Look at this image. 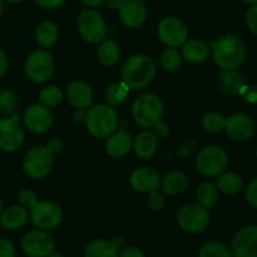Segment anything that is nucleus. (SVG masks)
Instances as JSON below:
<instances>
[{
    "instance_id": "f257e3e1",
    "label": "nucleus",
    "mask_w": 257,
    "mask_h": 257,
    "mask_svg": "<svg viewBox=\"0 0 257 257\" xmlns=\"http://www.w3.org/2000/svg\"><path fill=\"white\" fill-rule=\"evenodd\" d=\"M210 49L215 63L223 70H235L245 62L246 47L237 35H223L211 42Z\"/></svg>"
},
{
    "instance_id": "f03ea898",
    "label": "nucleus",
    "mask_w": 257,
    "mask_h": 257,
    "mask_svg": "<svg viewBox=\"0 0 257 257\" xmlns=\"http://www.w3.org/2000/svg\"><path fill=\"white\" fill-rule=\"evenodd\" d=\"M156 63L150 55L136 54L125 60L122 68V82L130 89L141 90L147 87L156 75Z\"/></svg>"
},
{
    "instance_id": "7ed1b4c3",
    "label": "nucleus",
    "mask_w": 257,
    "mask_h": 257,
    "mask_svg": "<svg viewBox=\"0 0 257 257\" xmlns=\"http://www.w3.org/2000/svg\"><path fill=\"white\" fill-rule=\"evenodd\" d=\"M118 114L109 104H98L89 108L85 118L87 130L93 137L107 138L117 130Z\"/></svg>"
},
{
    "instance_id": "20e7f679",
    "label": "nucleus",
    "mask_w": 257,
    "mask_h": 257,
    "mask_svg": "<svg viewBox=\"0 0 257 257\" xmlns=\"http://www.w3.org/2000/svg\"><path fill=\"white\" fill-rule=\"evenodd\" d=\"M163 115L162 100L152 93H147L135 100L132 107V117L140 127L152 128L160 122Z\"/></svg>"
},
{
    "instance_id": "39448f33",
    "label": "nucleus",
    "mask_w": 257,
    "mask_h": 257,
    "mask_svg": "<svg viewBox=\"0 0 257 257\" xmlns=\"http://www.w3.org/2000/svg\"><path fill=\"white\" fill-rule=\"evenodd\" d=\"M195 165L201 175L217 177L227 168V153L218 146H206L198 151L195 158Z\"/></svg>"
},
{
    "instance_id": "423d86ee",
    "label": "nucleus",
    "mask_w": 257,
    "mask_h": 257,
    "mask_svg": "<svg viewBox=\"0 0 257 257\" xmlns=\"http://www.w3.org/2000/svg\"><path fill=\"white\" fill-rule=\"evenodd\" d=\"M211 216L207 208L198 203H188L182 206L177 212V223L185 232L201 233L207 228Z\"/></svg>"
},
{
    "instance_id": "0eeeda50",
    "label": "nucleus",
    "mask_w": 257,
    "mask_h": 257,
    "mask_svg": "<svg viewBox=\"0 0 257 257\" xmlns=\"http://www.w3.org/2000/svg\"><path fill=\"white\" fill-rule=\"evenodd\" d=\"M24 68L25 74L32 82L45 83L54 74V58L47 49L35 50L27 58Z\"/></svg>"
},
{
    "instance_id": "6e6552de",
    "label": "nucleus",
    "mask_w": 257,
    "mask_h": 257,
    "mask_svg": "<svg viewBox=\"0 0 257 257\" xmlns=\"http://www.w3.org/2000/svg\"><path fill=\"white\" fill-rule=\"evenodd\" d=\"M78 30L83 39L89 44H98L107 37V25L98 12L84 10L78 17Z\"/></svg>"
},
{
    "instance_id": "1a4fd4ad",
    "label": "nucleus",
    "mask_w": 257,
    "mask_h": 257,
    "mask_svg": "<svg viewBox=\"0 0 257 257\" xmlns=\"http://www.w3.org/2000/svg\"><path fill=\"white\" fill-rule=\"evenodd\" d=\"M19 113L0 118V150L12 153L20 150L24 143V131L19 124Z\"/></svg>"
},
{
    "instance_id": "9d476101",
    "label": "nucleus",
    "mask_w": 257,
    "mask_h": 257,
    "mask_svg": "<svg viewBox=\"0 0 257 257\" xmlns=\"http://www.w3.org/2000/svg\"><path fill=\"white\" fill-rule=\"evenodd\" d=\"M54 158L47 147H33L25 153L23 160V170L34 180L44 178L52 171Z\"/></svg>"
},
{
    "instance_id": "9b49d317",
    "label": "nucleus",
    "mask_w": 257,
    "mask_h": 257,
    "mask_svg": "<svg viewBox=\"0 0 257 257\" xmlns=\"http://www.w3.org/2000/svg\"><path fill=\"white\" fill-rule=\"evenodd\" d=\"M29 218L33 225L39 230L50 231L60 225L63 218L62 210L59 206L50 201H38L34 207L30 208Z\"/></svg>"
},
{
    "instance_id": "f8f14e48",
    "label": "nucleus",
    "mask_w": 257,
    "mask_h": 257,
    "mask_svg": "<svg viewBox=\"0 0 257 257\" xmlns=\"http://www.w3.org/2000/svg\"><path fill=\"white\" fill-rule=\"evenodd\" d=\"M22 250L28 257H48L55 251L54 238L44 230H33L22 240Z\"/></svg>"
},
{
    "instance_id": "ddd939ff",
    "label": "nucleus",
    "mask_w": 257,
    "mask_h": 257,
    "mask_svg": "<svg viewBox=\"0 0 257 257\" xmlns=\"http://www.w3.org/2000/svg\"><path fill=\"white\" fill-rule=\"evenodd\" d=\"M158 38L168 48L182 47L188 38V30L185 23L175 17L163 18L157 28Z\"/></svg>"
},
{
    "instance_id": "4468645a",
    "label": "nucleus",
    "mask_w": 257,
    "mask_h": 257,
    "mask_svg": "<svg viewBox=\"0 0 257 257\" xmlns=\"http://www.w3.org/2000/svg\"><path fill=\"white\" fill-rule=\"evenodd\" d=\"M233 257H257V226L240 228L231 241Z\"/></svg>"
},
{
    "instance_id": "2eb2a0df",
    "label": "nucleus",
    "mask_w": 257,
    "mask_h": 257,
    "mask_svg": "<svg viewBox=\"0 0 257 257\" xmlns=\"http://www.w3.org/2000/svg\"><path fill=\"white\" fill-rule=\"evenodd\" d=\"M23 119H24L25 127L30 132L43 135L52 127L53 115L49 108L40 103H34L27 108L24 115H23Z\"/></svg>"
},
{
    "instance_id": "dca6fc26",
    "label": "nucleus",
    "mask_w": 257,
    "mask_h": 257,
    "mask_svg": "<svg viewBox=\"0 0 257 257\" xmlns=\"http://www.w3.org/2000/svg\"><path fill=\"white\" fill-rule=\"evenodd\" d=\"M225 131L231 140L243 142L252 137L255 132V123L247 114L235 113L226 118Z\"/></svg>"
},
{
    "instance_id": "f3484780",
    "label": "nucleus",
    "mask_w": 257,
    "mask_h": 257,
    "mask_svg": "<svg viewBox=\"0 0 257 257\" xmlns=\"http://www.w3.org/2000/svg\"><path fill=\"white\" fill-rule=\"evenodd\" d=\"M118 10L122 23L130 29L140 28L147 18V9L141 0H123Z\"/></svg>"
},
{
    "instance_id": "a211bd4d",
    "label": "nucleus",
    "mask_w": 257,
    "mask_h": 257,
    "mask_svg": "<svg viewBox=\"0 0 257 257\" xmlns=\"http://www.w3.org/2000/svg\"><path fill=\"white\" fill-rule=\"evenodd\" d=\"M131 186L140 193H150L157 191L161 186V177L157 171L148 167L137 168L131 175Z\"/></svg>"
},
{
    "instance_id": "6ab92c4d",
    "label": "nucleus",
    "mask_w": 257,
    "mask_h": 257,
    "mask_svg": "<svg viewBox=\"0 0 257 257\" xmlns=\"http://www.w3.org/2000/svg\"><path fill=\"white\" fill-rule=\"evenodd\" d=\"M67 97L73 107L87 109L93 103L92 87L83 80H73L67 87Z\"/></svg>"
},
{
    "instance_id": "aec40b11",
    "label": "nucleus",
    "mask_w": 257,
    "mask_h": 257,
    "mask_svg": "<svg viewBox=\"0 0 257 257\" xmlns=\"http://www.w3.org/2000/svg\"><path fill=\"white\" fill-rule=\"evenodd\" d=\"M28 217L27 208L20 205H12L0 213V225L7 231H17L27 225Z\"/></svg>"
},
{
    "instance_id": "412c9836",
    "label": "nucleus",
    "mask_w": 257,
    "mask_h": 257,
    "mask_svg": "<svg viewBox=\"0 0 257 257\" xmlns=\"http://www.w3.org/2000/svg\"><path fill=\"white\" fill-rule=\"evenodd\" d=\"M107 138L108 140L105 142V151H107V153L110 157H124L132 150L133 138L128 132L119 131V132L112 133Z\"/></svg>"
},
{
    "instance_id": "4be33fe9",
    "label": "nucleus",
    "mask_w": 257,
    "mask_h": 257,
    "mask_svg": "<svg viewBox=\"0 0 257 257\" xmlns=\"http://www.w3.org/2000/svg\"><path fill=\"white\" fill-rule=\"evenodd\" d=\"M157 146V137L155 136V133L147 130L141 132L140 135H137V137L133 140L132 150L135 151L136 156H138V158L148 160V158H152L153 156L156 155Z\"/></svg>"
},
{
    "instance_id": "5701e85b",
    "label": "nucleus",
    "mask_w": 257,
    "mask_h": 257,
    "mask_svg": "<svg viewBox=\"0 0 257 257\" xmlns=\"http://www.w3.org/2000/svg\"><path fill=\"white\" fill-rule=\"evenodd\" d=\"M245 85V79L237 70H223L218 78V87L220 90L227 97L240 95Z\"/></svg>"
},
{
    "instance_id": "b1692460",
    "label": "nucleus",
    "mask_w": 257,
    "mask_h": 257,
    "mask_svg": "<svg viewBox=\"0 0 257 257\" xmlns=\"http://www.w3.org/2000/svg\"><path fill=\"white\" fill-rule=\"evenodd\" d=\"M182 58L192 64H198V63L205 62L210 55L211 49L210 45L200 39H192L186 42L182 45Z\"/></svg>"
},
{
    "instance_id": "393cba45",
    "label": "nucleus",
    "mask_w": 257,
    "mask_h": 257,
    "mask_svg": "<svg viewBox=\"0 0 257 257\" xmlns=\"http://www.w3.org/2000/svg\"><path fill=\"white\" fill-rule=\"evenodd\" d=\"M188 178L181 171H171L161 181L162 191L168 196H178L187 188Z\"/></svg>"
},
{
    "instance_id": "a878e982",
    "label": "nucleus",
    "mask_w": 257,
    "mask_h": 257,
    "mask_svg": "<svg viewBox=\"0 0 257 257\" xmlns=\"http://www.w3.org/2000/svg\"><path fill=\"white\" fill-rule=\"evenodd\" d=\"M84 257H119V247L113 241L93 240L85 246Z\"/></svg>"
},
{
    "instance_id": "bb28decb",
    "label": "nucleus",
    "mask_w": 257,
    "mask_h": 257,
    "mask_svg": "<svg viewBox=\"0 0 257 257\" xmlns=\"http://www.w3.org/2000/svg\"><path fill=\"white\" fill-rule=\"evenodd\" d=\"M58 28L52 22H43L35 29V40L43 49H49L58 40Z\"/></svg>"
},
{
    "instance_id": "cd10ccee",
    "label": "nucleus",
    "mask_w": 257,
    "mask_h": 257,
    "mask_svg": "<svg viewBox=\"0 0 257 257\" xmlns=\"http://www.w3.org/2000/svg\"><path fill=\"white\" fill-rule=\"evenodd\" d=\"M216 187L225 195H236L240 192L243 187V181L237 173L235 172H223L217 176Z\"/></svg>"
},
{
    "instance_id": "c85d7f7f",
    "label": "nucleus",
    "mask_w": 257,
    "mask_h": 257,
    "mask_svg": "<svg viewBox=\"0 0 257 257\" xmlns=\"http://www.w3.org/2000/svg\"><path fill=\"white\" fill-rule=\"evenodd\" d=\"M120 58V48L114 40L104 39L98 48V59L107 67L114 65Z\"/></svg>"
},
{
    "instance_id": "c756f323",
    "label": "nucleus",
    "mask_w": 257,
    "mask_h": 257,
    "mask_svg": "<svg viewBox=\"0 0 257 257\" xmlns=\"http://www.w3.org/2000/svg\"><path fill=\"white\" fill-rule=\"evenodd\" d=\"M196 200L198 205L203 206L205 208H211L216 205L218 200V190L215 185L210 182H203L198 186L196 191Z\"/></svg>"
},
{
    "instance_id": "7c9ffc66",
    "label": "nucleus",
    "mask_w": 257,
    "mask_h": 257,
    "mask_svg": "<svg viewBox=\"0 0 257 257\" xmlns=\"http://www.w3.org/2000/svg\"><path fill=\"white\" fill-rule=\"evenodd\" d=\"M128 93H130V87L120 80L119 83H113V84L108 85L104 93V98L110 107H115V105H120L125 102Z\"/></svg>"
},
{
    "instance_id": "2f4dec72",
    "label": "nucleus",
    "mask_w": 257,
    "mask_h": 257,
    "mask_svg": "<svg viewBox=\"0 0 257 257\" xmlns=\"http://www.w3.org/2000/svg\"><path fill=\"white\" fill-rule=\"evenodd\" d=\"M198 257H233V255L227 245L218 241H211L202 245L198 251Z\"/></svg>"
},
{
    "instance_id": "473e14b6",
    "label": "nucleus",
    "mask_w": 257,
    "mask_h": 257,
    "mask_svg": "<svg viewBox=\"0 0 257 257\" xmlns=\"http://www.w3.org/2000/svg\"><path fill=\"white\" fill-rule=\"evenodd\" d=\"M182 62V55L176 48H167L165 52L161 54L160 64L167 72H175L180 68Z\"/></svg>"
},
{
    "instance_id": "72a5a7b5",
    "label": "nucleus",
    "mask_w": 257,
    "mask_h": 257,
    "mask_svg": "<svg viewBox=\"0 0 257 257\" xmlns=\"http://www.w3.org/2000/svg\"><path fill=\"white\" fill-rule=\"evenodd\" d=\"M63 100V93L55 85H48L43 88L39 94V103L45 107H57Z\"/></svg>"
},
{
    "instance_id": "f704fd0d",
    "label": "nucleus",
    "mask_w": 257,
    "mask_h": 257,
    "mask_svg": "<svg viewBox=\"0 0 257 257\" xmlns=\"http://www.w3.org/2000/svg\"><path fill=\"white\" fill-rule=\"evenodd\" d=\"M226 118L218 112H210L203 117L202 125L207 132L220 133L225 130Z\"/></svg>"
},
{
    "instance_id": "c9c22d12",
    "label": "nucleus",
    "mask_w": 257,
    "mask_h": 257,
    "mask_svg": "<svg viewBox=\"0 0 257 257\" xmlns=\"http://www.w3.org/2000/svg\"><path fill=\"white\" fill-rule=\"evenodd\" d=\"M18 105L17 95L9 89H2L0 92V113L5 115H10L15 112Z\"/></svg>"
},
{
    "instance_id": "e433bc0d",
    "label": "nucleus",
    "mask_w": 257,
    "mask_h": 257,
    "mask_svg": "<svg viewBox=\"0 0 257 257\" xmlns=\"http://www.w3.org/2000/svg\"><path fill=\"white\" fill-rule=\"evenodd\" d=\"M18 201H19V205L23 206L24 208H32L34 207L38 203V196L34 191L32 190H23L22 192L19 193V197H18Z\"/></svg>"
},
{
    "instance_id": "4c0bfd02",
    "label": "nucleus",
    "mask_w": 257,
    "mask_h": 257,
    "mask_svg": "<svg viewBox=\"0 0 257 257\" xmlns=\"http://www.w3.org/2000/svg\"><path fill=\"white\" fill-rule=\"evenodd\" d=\"M147 202H148V206H150L151 210L158 212V211H162L163 208H165L166 198H165V196L161 195L157 190V191H153V192L148 193Z\"/></svg>"
},
{
    "instance_id": "58836bf2",
    "label": "nucleus",
    "mask_w": 257,
    "mask_h": 257,
    "mask_svg": "<svg viewBox=\"0 0 257 257\" xmlns=\"http://www.w3.org/2000/svg\"><path fill=\"white\" fill-rule=\"evenodd\" d=\"M245 198L246 202L251 206L252 208L257 210V177L253 178L248 186L246 187L245 191Z\"/></svg>"
},
{
    "instance_id": "ea45409f",
    "label": "nucleus",
    "mask_w": 257,
    "mask_h": 257,
    "mask_svg": "<svg viewBox=\"0 0 257 257\" xmlns=\"http://www.w3.org/2000/svg\"><path fill=\"white\" fill-rule=\"evenodd\" d=\"M246 25L251 33L257 35V4L252 5L246 13Z\"/></svg>"
},
{
    "instance_id": "a19ab883",
    "label": "nucleus",
    "mask_w": 257,
    "mask_h": 257,
    "mask_svg": "<svg viewBox=\"0 0 257 257\" xmlns=\"http://www.w3.org/2000/svg\"><path fill=\"white\" fill-rule=\"evenodd\" d=\"M0 257H17L14 245L4 238H0Z\"/></svg>"
},
{
    "instance_id": "79ce46f5",
    "label": "nucleus",
    "mask_w": 257,
    "mask_h": 257,
    "mask_svg": "<svg viewBox=\"0 0 257 257\" xmlns=\"http://www.w3.org/2000/svg\"><path fill=\"white\" fill-rule=\"evenodd\" d=\"M196 148V142L193 140H186L183 141L182 143H181V146L178 147L177 150V155L180 156V157L185 158L187 157L188 155H191L192 153V151Z\"/></svg>"
},
{
    "instance_id": "37998d69",
    "label": "nucleus",
    "mask_w": 257,
    "mask_h": 257,
    "mask_svg": "<svg viewBox=\"0 0 257 257\" xmlns=\"http://www.w3.org/2000/svg\"><path fill=\"white\" fill-rule=\"evenodd\" d=\"M240 95H242L246 102L257 103V87H255V85H251V87L243 85Z\"/></svg>"
},
{
    "instance_id": "c03bdc74",
    "label": "nucleus",
    "mask_w": 257,
    "mask_h": 257,
    "mask_svg": "<svg viewBox=\"0 0 257 257\" xmlns=\"http://www.w3.org/2000/svg\"><path fill=\"white\" fill-rule=\"evenodd\" d=\"M63 146H64V143H63L62 138L54 137V138H52L49 142H48L47 150L49 151V152L52 153L53 156H54V155H57V153H59L60 151L63 150Z\"/></svg>"
},
{
    "instance_id": "a18cd8bd",
    "label": "nucleus",
    "mask_w": 257,
    "mask_h": 257,
    "mask_svg": "<svg viewBox=\"0 0 257 257\" xmlns=\"http://www.w3.org/2000/svg\"><path fill=\"white\" fill-rule=\"evenodd\" d=\"M119 257H146L145 252L135 246H127L119 251Z\"/></svg>"
},
{
    "instance_id": "49530a36",
    "label": "nucleus",
    "mask_w": 257,
    "mask_h": 257,
    "mask_svg": "<svg viewBox=\"0 0 257 257\" xmlns=\"http://www.w3.org/2000/svg\"><path fill=\"white\" fill-rule=\"evenodd\" d=\"M152 128H153V133H155V136L157 138H166L168 135H170V128H168V125L166 124V123H163L162 120L156 123Z\"/></svg>"
},
{
    "instance_id": "de8ad7c7",
    "label": "nucleus",
    "mask_w": 257,
    "mask_h": 257,
    "mask_svg": "<svg viewBox=\"0 0 257 257\" xmlns=\"http://www.w3.org/2000/svg\"><path fill=\"white\" fill-rule=\"evenodd\" d=\"M67 0H35L38 5L45 9H58V8L63 7Z\"/></svg>"
},
{
    "instance_id": "09e8293b",
    "label": "nucleus",
    "mask_w": 257,
    "mask_h": 257,
    "mask_svg": "<svg viewBox=\"0 0 257 257\" xmlns=\"http://www.w3.org/2000/svg\"><path fill=\"white\" fill-rule=\"evenodd\" d=\"M8 67H9V63H8V58L5 55V53L0 49V78L4 77L8 72Z\"/></svg>"
},
{
    "instance_id": "8fccbe9b",
    "label": "nucleus",
    "mask_w": 257,
    "mask_h": 257,
    "mask_svg": "<svg viewBox=\"0 0 257 257\" xmlns=\"http://www.w3.org/2000/svg\"><path fill=\"white\" fill-rule=\"evenodd\" d=\"M73 118H74L75 122L85 123V118H87V112H85V109L75 108L74 113H73Z\"/></svg>"
},
{
    "instance_id": "3c124183",
    "label": "nucleus",
    "mask_w": 257,
    "mask_h": 257,
    "mask_svg": "<svg viewBox=\"0 0 257 257\" xmlns=\"http://www.w3.org/2000/svg\"><path fill=\"white\" fill-rule=\"evenodd\" d=\"M123 0H107V4L108 7L110 8V9L113 10H118L120 8V5H122Z\"/></svg>"
},
{
    "instance_id": "603ef678",
    "label": "nucleus",
    "mask_w": 257,
    "mask_h": 257,
    "mask_svg": "<svg viewBox=\"0 0 257 257\" xmlns=\"http://www.w3.org/2000/svg\"><path fill=\"white\" fill-rule=\"evenodd\" d=\"M103 2H104V0H82L83 4L87 5V7H89V8L99 7Z\"/></svg>"
},
{
    "instance_id": "864d4df0",
    "label": "nucleus",
    "mask_w": 257,
    "mask_h": 257,
    "mask_svg": "<svg viewBox=\"0 0 257 257\" xmlns=\"http://www.w3.org/2000/svg\"><path fill=\"white\" fill-rule=\"evenodd\" d=\"M48 257H65L64 255H63V253H60V252H57V251H53L52 253H50L49 256Z\"/></svg>"
},
{
    "instance_id": "5fc2aeb1",
    "label": "nucleus",
    "mask_w": 257,
    "mask_h": 257,
    "mask_svg": "<svg viewBox=\"0 0 257 257\" xmlns=\"http://www.w3.org/2000/svg\"><path fill=\"white\" fill-rule=\"evenodd\" d=\"M4 2L9 3V4H20V3H23L24 0H4Z\"/></svg>"
},
{
    "instance_id": "6e6d98bb",
    "label": "nucleus",
    "mask_w": 257,
    "mask_h": 257,
    "mask_svg": "<svg viewBox=\"0 0 257 257\" xmlns=\"http://www.w3.org/2000/svg\"><path fill=\"white\" fill-rule=\"evenodd\" d=\"M242 2L246 3V4L251 5V7H252V5H256L257 4V0H242Z\"/></svg>"
},
{
    "instance_id": "4d7b16f0",
    "label": "nucleus",
    "mask_w": 257,
    "mask_h": 257,
    "mask_svg": "<svg viewBox=\"0 0 257 257\" xmlns=\"http://www.w3.org/2000/svg\"><path fill=\"white\" fill-rule=\"evenodd\" d=\"M3 10H4V0H0V15L3 14Z\"/></svg>"
},
{
    "instance_id": "13d9d810",
    "label": "nucleus",
    "mask_w": 257,
    "mask_h": 257,
    "mask_svg": "<svg viewBox=\"0 0 257 257\" xmlns=\"http://www.w3.org/2000/svg\"><path fill=\"white\" fill-rule=\"evenodd\" d=\"M2 211H3V201L2 198H0V213H2Z\"/></svg>"
},
{
    "instance_id": "bf43d9fd",
    "label": "nucleus",
    "mask_w": 257,
    "mask_h": 257,
    "mask_svg": "<svg viewBox=\"0 0 257 257\" xmlns=\"http://www.w3.org/2000/svg\"><path fill=\"white\" fill-rule=\"evenodd\" d=\"M255 153H256V158H257V147H256V151H255Z\"/></svg>"
},
{
    "instance_id": "052dcab7",
    "label": "nucleus",
    "mask_w": 257,
    "mask_h": 257,
    "mask_svg": "<svg viewBox=\"0 0 257 257\" xmlns=\"http://www.w3.org/2000/svg\"><path fill=\"white\" fill-rule=\"evenodd\" d=\"M0 92H2V85H0Z\"/></svg>"
},
{
    "instance_id": "680f3d73",
    "label": "nucleus",
    "mask_w": 257,
    "mask_h": 257,
    "mask_svg": "<svg viewBox=\"0 0 257 257\" xmlns=\"http://www.w3.org/2000/svg\"><path fill=\"white\" fill-rule=\"evenodd\" d=\"M24 257H28V256H24Z\"/></svg>"
}]
</instances>
